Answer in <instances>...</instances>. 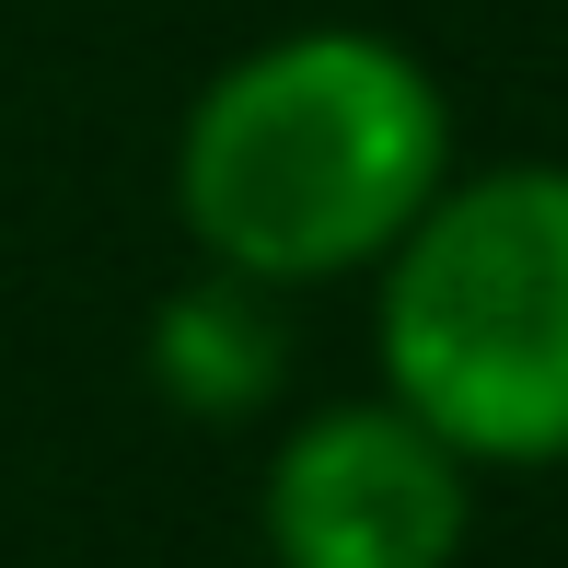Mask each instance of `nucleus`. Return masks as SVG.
<instances>
[{
	"instance_id": "obj_2",
	"label": "nucleus",
	"mask_w": 568,
	"mask_h": 568,
	"mask_svg": "<svg viewBox=\"0 0 568 568\" xmlns=\"http://www.w3.org/2000/svg\"><path fill=\"white\" fill-rule=\"evenodd\" d=\"M383 395L464 464H568V163L453 174L383 255Z\"/></svg>"
},
{
	"instance_id": "obj_4",
	"label": "nucleus",
	"mask_w": 568,
	"mask_h": 568,
	"mask_svg": "<svg viewBox=\"0 0 568 568\" xmlns=\"http://www.w3.org/2000/svg\"><path fill=\"white\" fill-rule=\"evenodd\" d=\"M151 395L174 418H210V429L267 418L291 395V291L197 255V278L163 291V314H151Z\"/></svg>"
},
{
	"instance_id": "obj_1",
	"label": "nucleus",
	"mask_w": 568,
	"mask_h": 568,
	"mask_svg": "<svg viewBox=\"0 0 568 568\" xmlns=\"http://www.w3.org/2000/svg\"><path fill=\"white\" fill-rule=\"evenodd\" d=\"M453 186V105L429 59L359 23H302L221 70L174 128V221L267 291L359 278Z\"/></svg>"
},
{
	"instance_id": "obj_3",
	"label": "nucleus",
	"mask_w": 568,
	"mask_h": 568,
	"mask_svg": "<svg viewBox=\"0 0 568 568\" xmlns=\"http://www.w3.org/2000/svg\"><path fill=\"white\" fill-rule=\"evenodd\" d=\"M255 534L267 568H453L476 534V464L406 395H348L278 429Z\"/></svg>"
}]
</instances>
